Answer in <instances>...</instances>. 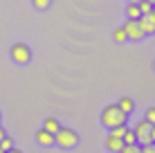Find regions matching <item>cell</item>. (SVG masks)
I'll list each match as a JSON object with an SVG mask.
<instances>
[{
  "mask_svg": "<svg viewBox=\"0 0 155 153\" xmlns=\"http://www.w3.org/2000/svg\"><path fill=\"white\" fill-rule=\"evenodd\" d=\"M135 135H137V144H148V142H153L151 133H153V124L148 122V119H142V122L135 124Z\"/></svg>",
  "mask_w": 155,
  "mask_h": 153,
  "instance_id": "4",
  "label": "cell"
},
{
  "mask_svg": "<svg viewBox=\"0 0 155 153\" xmlns=\"http://www.w3.org/2000/svg\"><path fill=\"white\" fill-rule=\"evenodd\" d=\"M142 153H155V142H148V144H142Z\"/></svg>",
  "mask_w": 155,
  "mask_h": 153,
  "instance_id": "20",
  "label": "cell"
},
{
  "mask_svg": "<svg viewBox=\"0 0 155 153\" xmlns=\"http://www.w3.org/2000/svg\"><path fill=\"white\" fill-rule=\"evenodd\" d=\"M5 153H23V151H20V149H16V146H14V149H9V151H5Z\"/></svg>",
  "mask_w": 155,
  "mask_h": 153,
  "instance_id": "21",
  "label": "cell"
},
{
  "mask_svg": "<svg viewBox=\"0 0 155 153\" xmlns=\"http://www.w3.org/2000/svg\"><path fill=\"white\" fill-rule=\"evenodd\" d=\"M0 153H5V151H2V149H0Z\"/></svg>",
  "mask_w": 155,
  "mask_h": 153,
  "instance_id": "27",
  "label": "cell"
},
{
  "mask_svg": "<svg viewBox=\"0 0 155 153\" xmlns=\"http://www.w3.org/2000/svg\"><path fill=\"white\" fill-rule=\"evenodd\" d=\"M137 5H140V12H142V14H148V12L153 9V2H151V0H140Z\"/></svg>",
  "mask_w": 155,
  "mask_h": 153,
  "instance_id": "17",
  "label": "cell"
},
{
  "mask_svg": "<svg viewBox=\"0 0 155 153\" xmlns=\"http://www.w3.org/2000/svg\"><path fill=\"white\" fill-rule=\"evenodd\" d=\"M119 153H142V146L137 144V142H135V144H126Z\"/></svg>",
  "mask_w": 155,
  "mask_h": 153,
  "instance_id": "16",
  "label": "cell"
},
{
  "mask_svg": "<svg viewBox=\"0 0 155 153\" xmlns=\"http://www.w3.org/2000/svg\"><path fill=\"white\" fill-rule=\"evenodd\" d=\"M137 20H140V25H142V29H144V34H155V7H153L148 14H142Z\"/></svg>",
  "mask_w": 155,
  "mask_h": 153,
  "instance_id": "6",
  "label": "cell"
},
{
  "mask_svg": "<svg viewBox=\"0 0 155 153\" xmlns=\"http://www.w3.org/2000/svg\"><path fill=\"white\" fill-rule=\"evenodd\" d=\"M153 70H155V61H153Z\"/></svg>",
  "mask_w": 155,
  "mask_h": 153,
  "instance_id": "25",
  "label": "cell"
},
{
  "mask_svg": "<svg viewBox=\"0 0 155 153\" xmlns=\"http://www.w3.org/2000/svg\"><path fill=\"white\" fill-rule=\"evenodd\" d=\"M9 56H12V61L18 63V65H27L31 61V50H29V45H25V43H14L12 50H9Z\"/></svg>",
  "mask_w": 155,
  "mask_h": 153,
  "instance_id": "3",
  "label": "cell"
},
{
  "mask_svg": "<svg viewBox=\"0 0 155 153\" xmlns=\"http://www.w3.org/2000/svg\"><path fill=\"white\" fill-rule=\"evenodd\" d=\"M153 7H155V5H153Z\"/></svg>",
  "mask_w": 155,
  "mask_h": 153,
  "instance_id": "29",
  "label": "cell"
},
{
  "mask_svg": "<svg viewBox=\"0 0 155 153\" xmlns=\"http://www.w3.org/2000/svg\"><path fill=\"white\" fill-rule=\"evenodd\" d=\"M144 119H148V122H151V124L155 126V106L146 110V117H144Z\"/></svg>",
  "mask_w": 155,
  "mask_h": 153,
  "instance_id": "19",
  "label": "cell"
},
{
  "mask_svg": "<svg viewBox=\"0 0 155 153\" xmlns=\"http://www.w3.org/2000/svg\"><path fill=\"white\" fill-rule=\"evenodd\" d=\"M151 2H153V5H155V0H151Z\"/></svg>",
  "mask_w": 155,
  "mask_h": 153,
  "instance_id": "26",
  "label": "cell"
},
{
  "mask_svg": "<svg viewBox=\"0 0 155 153\" xmlns=\"http://www.w3.org/2000/svg\"><path fill=\"white\" fill-rule=\"evenodd\" d=\"M126 128H128L126 124H121V126H115V128H110V135H115V138H121V140H124V133H126Z\"/></svg>",
  "mask_w": 155,
  "mask_h": 153,
  "instance_id": "14",
  "label": "cell"
},
{
  "mask_svg": "<svg viewBox=\"0 0 155 153\" xmlns=\"http://www.w3.org/2000/svg\"><path fill=\"white\" fill-rule=\"evenodd\" d=\"M151 138H153V142H155V126H153V133H151Z\"/></svg>",
  "mask_w": 155,
  "mask_h": 153,
  "instance_id": "23",
  "label": "cell"
},
{
  "mask_svg": "<svg viewBox=\"0 0 155 153\" xmlns=\"http://www.w3.org/2000/svg\"><path fill=\"white\" fill-rule=\"evenodd\" d=\"M31 5H34L36 9H47L52 5V0H31Z\"/></svg>",
  "mask_w": 155,
  "mask_h": 153,
  "instance_id": "18",
  "label": "cell"
},
{
  "mask_svg": "<svg viewBox=\"0 0 155 153\" xmlns=\"http://www.w3.org/2000/svg\"><path fill=\"white\" fill-rule=\"evenodd\" d=\"M5 135H7V133H5V128H2V126H0V140H2Z\"/></svg>",
  "mask_w": 155,
  "mask_h": 153,
  "instance_id": "22",
  "label": "cell"
},
{
  "mask_svg": "<svg viewBox=\"0 0 155 153\" xmlns=\"http://www.w3.org/2000/svg\"><path fill=\"white\" fill-rule=\"evenodd\" d=\"M117 104H119V108L124 110L126 115H130L133 110H135V101H133L130 97H121V99H119V101H117Z\"/></svg>",
  "mask_w": 155,
  "mask_h": 153,
  "instance_id": "9",
  "label": "cell"
},
{
  "mask_svg": "<svg viewBox=\"0 0 155 153\" xmlns=\"http://www.w3.org/2000/svg\"><path fill=\"white\" fill-rule=\"evenodd\" d=\"M43 128L50 131V133H56V131L61 128V124H58L56 117H45V122H43Z\"/></svg>",
  "mask_w": 155,
  "mask_h": 153,
  "instance_id": "10",
  "label": "cell"
},
{
  "mask_svg": "<svg viewBox=\"0 0 155 153\" xmlns=\"http://www.w3.org/2000/svg\"><path fill=\"white\" fill-rule=\"evenodd\" d=\"M126 117L128 115L119 108V104H110V106H106L104 113H101V124H104L106 128H115V126L126 124Z\"/></svg>",
  "mask_w": 155,
  "mask_h": 153,
  "instance_id": "1",
  "label": "cell"
},
{
  "mask_svg": "<svg viewBox=\"0 0 155 153\" xmlns=\"http://www.w3.org/2000/svg\"><path fill=\"white\" fill-rule=\"evenodd\" d=\"M0 117H2V113H0Z\"/></svg>",
  "mask_w": 155,
  "mask_h": 153,
  "instance_id": "28",
  "label": "cell"
},
{
  "mask_svg": "<svg viewBox=\"0 0 155 153\" xmlns=\"http://www.w3.org/2000/svg\"><path fill=\"white\" fill-rule=\"evenodd\" d=\"M0 149H2V151H9V149H14V140L9 138V135H5V138L0 140Z\"/></svg>",
  "mask_w": 155,
  "mask_h": 153,
  "instance_id": "15",
  "label": "cell"
},
{
  "mask_svg": "<svg viewBox=\"0 0 155 153\" xmlns=\"http://www.w3.org/2000/svg\"><path fill=\"white\" fill-rule=\"evenodd\" d=\"M128 2H140V0H128Z\"/></svg>",
  "mask_w": 155,
  "mask_h": 153,
  "instance_id": "24",
  "label": "cell"
},
{
  "mask_svg": "<svg viewBox=\"0 0 155 153\" xmlns=\"http://www.w3.org/2000/svg\"><path fill=\"white\" fill-rule=\"evenodd\" d=\"M124 142H126V144H135V142H137V135H135V131H133V128H126Z\"/></svg>",
  "mask_w": 155,
  "mask_h": 153,
  "instance_id": "13",
  "label": "cell"
},
{
  "mask_svg": "<svg viewBox=\"0 0 155 153\" xmlns=\"http://www.w3.org/2000/svg\"><path fill=\"white\" fill-rule=\"evenodd\" d=\"M113 38L117 41V43H124V41H128V36H126V29L124 27H117L113 32Z\"/></svg>",
  "mask_w": 155,
  "mask_h": 153,
  "instance_id": "12",
  "label": "cell"
},
{
  "mask_svg": "<svg viewBox=\"0 0 155 153\" xmlns=\"http://www.w3.org/2000/svg\"><path fill=\"white\" fill-rule=\"evenodd\" d=\"M106 146H108V151H110V153H119V151L126 146V142L121 140V138H115V135H110V133H108V138H106Z\"/></svg>",
  "mask_w": 155,
  "mask_h": 153,
  "instance_id": "7",
  "label": "cell"
},
{
  "mask_svg": "<svg viewBox=\"0 0 155 153\" xmlns=\"http://www.w3.org/2000/svg\"><path fill=\"white\" fill-rule=\"evenodd\" d=\"M124 29H126V36H128V41H142L144 36H146L137 18H128L126 23H124Z\"/></svg>",
  "mask_w": 155,
  "mask_h": 153,
  "instance_id": "5",
  "label": "cell"
},
{
  "mask_svg": "<svg viewBox=\"0 0 155 153\" xmlns=\"http://www.w3.org/2000/svg\"><path fill=\"white\" fill-rule=\"evenodd\" d=\"M126 16H128V18H140V16H142L140 5H137V2H128L126 5Z\"/></svg>",
  "mask_w": 155,
  "mask_h": 153,
  "instance_id": "11",
  "label": "cell"
},
{
  "mask_svg": "<svg viewBox=\"0 0 155 153\" xmlns=\"http://www.w3.org/2000/svg\"><path fill=\"white\" fill-rule=\"evenodd\" d=\"M36 142H38L41 146H52L54 144V133H50V131H45V128H38L36 131Z\"/></svg>",
  "mask_w": 155,
  "mask_h": 153,
  "instance_id": "8",
  "label": "cell"
},
{
  "mask_svg": "<svg viewBox=\"0 0 155 153\" xmlns=\"http://www.w3.org/2000/svg\"><path fill=\"white\" fill-rule=\"evenodd\" d=\"M54 144L61 146V149H74V146L79 144V133L72 131V128L61 126V128L54 133Z\"/></svg>",
  "mask_w": 155,
  "mask_h": 153,
  "instance_id": "2",
  "label": "cell"
}]
</instances>
